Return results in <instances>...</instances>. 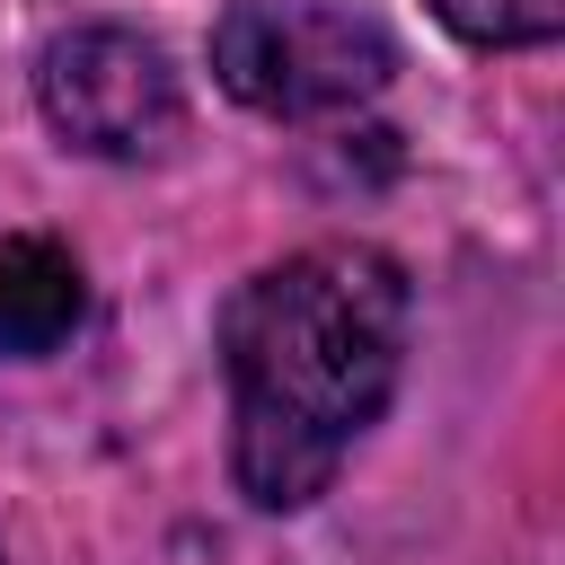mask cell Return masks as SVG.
Wrapping results in <instances>:
<instances>
[{"label":"cell","instance_id":"277c9868","mask_svg":"<svg viewBox=\"0 0 565 565\" xmlns=\"http://www.w3.org/2000/svg\"><path fill=\"white\" fill-rule=\"evenodd\" d=\"M88 309V282H79V256L62 238H35V230H9L0 238V362H35L53 353Z\"/></svg>","mask_w":565,"mask_h":565},{"label":"cell","instance_id":"5b68a950","mask_svg":"<svg viewBox=\"0 0 565 565\" xmlns=\"http://www.w3.org/2000/svg\"><path fill=\"white\" fill-rule=\"evenodd\" d=\"M424 9L459 44H486V53H530L565 35V0H424Z\"/></svg>","mask_w":565,"mask_h":565},{"label":"cell","instance_id":"7a4b0ae2","mask_svg":"<svg viewBox=\"0 0 565 565\" xmlns=\"http://www.w3.org/2000/svg\"><path fill=\"white\" fill-rule=\"evenodd\" d=\"M388 26L344 0H230L212 18V79L274 124L353 115L388 88Z\"/></svg>","mask_w":565,"mask_h":565},{"label":"cell","instance_id":"6da1fadb","mask_svg":"<svg viewBox=\"0 0 565 565\" xmlns=\"http://www.w3.org/2000/svg\"><path fill=\"white\" fill-rule=\"evenodd\" d=\"M406 265L371 238H318L247 274L221 309L230 477L256 512H300L388 415L406 371Z\"/></svg>","mask_w":565,"mask_h":565},{"label":"cell","instance_id":"3957f363","mask_svg":"<svg viewBox=\"0 0 565 565\" xmlns=\"http://www.w3.org/2000/svg\"><path fill=\"white\" fill-rule=\"evenodd\" d=\"M35 106L44 124L88 150V159H150L168 150V132L185 124V88L168 71V53L141 26H71L44 44L35 62Z\"/></svg>","mask_w":565,"mask_h":565}]
</instances>
